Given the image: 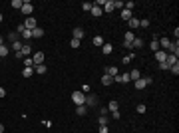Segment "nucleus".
<instances>
[{
  "label": "nucleus",
  "instance_id": "obj_28",
  "mask_svg": "<svg viewBox=\"0 0 179 133\" xmlns=\"http://www.w3.org/2000/svg\"><path fill=\"white\" fill-rule=\"evenodd\" d=\"M159 42H161V46L165 48V52H167V48H169V44H171V40L169 38H159Z\"/></svg>",
  "mask_w": 179,
  "mask_h": 133
},
{
  "label": "nucleus",
  "instance_id": "obj_17",
  "mask_svg": "<svg viewBox=\"0 0 179 133\" xmlns=\"http://www.w3.org/2000/svg\"><path fill=\"white\" fill-rule=\"evenodd\" d=\"M42 36H44V30H42L40 26H38V28H34V30H32V38H42Z\"/></svg>",
  "mask_w": 179,
  "mask_h": 133
},
{
  "label": "nucleus",
  "instance_id": "obj_35",
  "mask_svg": "<svg viewBox=\"0 0 179 133\" xmlns=\"http://www.w3.org/2000/svg\"><path fill=\"white\" fill-rule=\"evenodd\" d=\"M122 76V84H129V72H125V74H120Z\"/></svg>",
  "mask_w": 179,
  "mask_h": 133
},
{
  "label": "nucleus",
  "instance_id": "obj_11",
  "mask_svg": "<svg viewBox=\"0 0 179 133\" xmlns=\"http://www.w3.org/2000/svg\"><path fill=\"white\" fill-rule=\"evenodd\" d=\"M117 74H120V72H117V68H115V66H108V68H106V76H112V78H115Z\"/></svg>",
  "mask_w": 179,
  "mask_h": 133
},
{
  "label": "nucleus",
  "instance_id": "obj_7",
  "mask_svg": "<svg viewBox=\"0 0 179 133\" xmlns=\"http://www.w3.org/2000/svg\"><path fill=\"white\" fill-rule=\"evenodd\" d=\"M44 60H46L44 52H36V54L32 56V62H34V66H40V64H44Z\"/></svg>",
  "mask_w": 179,
  "mask_h": 133
},
{
  "label": "nucleus",
  "instance_id": "obj_19",
  "mask_svg": "<svg viewBox=\"0 0 179 133\" xmlns=\"http://www.w3.org/2000/svg\"><path fill=\"white\" fill-rule=\"evenodd\" d=\"M76 113L82 117V115H86V113H88V107H86V105H76Z\"/></svg>",
  "mask_w": 179,
  "mask_h": 133
},
{
  "label": "nucleus",
  "instance_id": "obj_45",
  "mask_svg": "<svg viewBox=\"0 0 179 133\" xmlns=\"http://www.w3.org/2000/svg\"><path fill=\"white\" fill-rule=\"evenodd\" d=\"M100 133H108V125H100Z\"/></svg>",
  "mask_w": 179,
  "mask_h": 133
},
{
  "label": "nucleus",
  "instance_id": "obj_47",
  "mask_svg": "<svg viewBox=\"0 0 179 133\" xmlns=\"http://www.w3.org/2000/svg\"><path fill=\"white\" fill-rule=\"evenodd\" d=\"M0 97H6V89L4 88H0Z\"/></svg>",
  "mask_w": 179,
  "mask_h": 133
},
{
  "label": "nucleus",
  "instance_id": "obj_34",
  "mask_svg": "<svg viewBox=\"0 0 179 133\" xmlns=\"http://www.w3.org/2000/svg\"><path fill=\"white\" fill-rule=\"evenodd\" d=\"M80 44H82V40H76V38L70 40V46H72V48H80Z\"/></svg>",
  "mask_w": 179,
  "mask_h": 133
},
{
  "label": "nucleus",
  "instance_id": "obj_40",
  "mask_svg": "<svg viewBox=\"0 0 179 133\" xmlns=\"http://www.w3.org/2000/svg\"><path fill=\"white\" fill-rule=\"evenodd\" d=\"M145 111H147V107L143 105V103H139V105H137V113H145Z\"/></svg>",
  "mask_w": 179,
  "mask_h": 133
},
{
  "label": "nucleus",
  "instance_id": "obj_8",
  "mask_svg": "<svg viewBox=\"0 0 179 133\" xmlns=\"http://www.w3.org/2000/svg\"><path fill=\"white\" fill-rule=\"evenodd\" d=\"M127 28H129V32H134L135 28H139V20H137L135 16H131V18L127 20Z\"/></svg>",
  "mask_w": 179,
  "mask_h": 133
},
{
  "label": "nucleus",
  "instance_id": "obj_1",
  "mask_svg": "<svg viewBox=\"0 0 179 133\" xmlns=\"http://www.w3.org/2000/svg\"><path fill=\"white\" fill-rule=\"evenodd\" d=\"M151 81H153L151 76H147V78H139V79H135V81H134V88L135 89H143V88H147Z\"/></svg>",
  "mask_w": 179,
  "mask_h": 133
},
{
  "label": "nucleus",
  "instance_id": "obj_15",
  "mask_svg": "<svg viewBox=\"0 0 179 133\" xmlns=\"http://www.w3.org/2000/svg\"><path fill=\"white\" fill-rule=\"evenodd\" d=\"M8 54H10V48H8L6 44H4V46H0V60H2V58H6Z\"/></svg>",
  "mask_w": 179,
  "mask_h": 133
},
{
  "label": "nucleus",
  "instance_id": "obj_18",
  "mask_svg": "<svg viewBox=\"0 0 179 133\" xmlns=\"http://www.w3.org/2000/svg\"><path fill=\"white\" fill-rule=\"evenodd\" d=\"M92 42H94V46H96V48H101V46L106 44V42H103V38H101V36H96V38H94V40H92Z\"/></svg>",
  "mask_w": 179,
  "mask_h": 133
},
{
  "label": "nucleus",
  "instance_id": "obj_27",
  "mask_svg": "<svg viewBox=\"0 0 179 133\" xmlns=\"http://www.w3.org/2000/svg\"><path fill=\"white\" fill-rule=\"evenodd\" d=\"M16 40H20V36H18L16 32H10V34H8V42H10V44H12V42H16Z\"/></svg>",
  "mask_w": 179,
  "mask_h": 133
},
{
  "label": "nucleus",
  "instance_id": "obj_3",
  "mask_svg": "<svg viewBox=\"0 0 179 133\" xmlns=\"http://www.w3.org/2000/svg\"><path fill=\"white\" fill-rule=\"evenodd\" d=\"M22 24H24V28H26V30H34V28H38V20H36L34 16H28Z\"/></svg>",
  "mask_w": 179,
  "mask_h": 133
},
{
  "label": "nucleus",
  "instance_id": "obj_41",
  "mask_svg": "<svg viewBox=\"0 0 179 133\" xmlns=\"http://www.w3.org/2000/svg\"><path fill=\"white\" fill-rule=\"evenodd\" d=\"M113 8H123V2L122 0H113Z\"/></svg>",
  "mask_w": 179,
  "mask_h": 133
},
{
  "label": "nucleus",
  "instance_id": "obj_42",
  "mask_svg": "<svg viewBox=\"0 0 179 133\" xmlns=\"http://www.w3.org/2000/svg\"><path fill=\"white\" fill-rule=\"evenodd\" d=\"M131 60H134V54H127L125 58H123V64H129Z\"/></svg>",
  "mask_w": 179,
  "mask_h": 133
},
{
  "label": "nucleus",
  "instance_id": "obj_29",
  "mask_svg": "<svg viewBox=\"0 0 179 133\" xmlns=\"http://www.w3.org/2000/svg\"><path fill=\"white\" fill-rule=\"evenodd\" d=\"M141 46H143V40L135 36V40H134V44H131V48H141Z\"/></svg>",
  "mask_w": 179,
  "mask_h": 133
},
{
  "label": "nucleus",
  "instance_id": "obj_39",
  "mask_svg": "<svg viewBox=\"0 0 179 133\" xmlns=\"http://www.w3.org/2000/svg\"><path fill=\"white\" fill-rule=\"evenodd\" d=\"M20 36H22V38H26V40H28V38H32V30H24V32L20 34Z\"/></svg>",
  "mask_w": 179,
  "mask_h": 133
},
{
  "label": "nucleus",
  "instance_id": "obj_16",
  "mask_svg": "<svg viewBox=\"0 0 179 133\" xmlns=\"http://www.w3.org/2000/svg\"><path fill=\"white\" fill-rule=\"evenodd\" d=\"M22 42H20V40H16V42H12V50H14V52H16V54H20V50H22Z\"/></svg>",
  "mask_w": 179,
  "mask_h": 133
},
{
  "label": "nucleus",
  "instance_id": "obj_14",
  "mask_svg": "<svg viewBox=\"0 0 179 133\" xmlns=\"http://www.w3.org/2000/svg\"><path fill=\"white\" fill-rule=\"evenodd\" d=\"M112 84H113V78H112V76H106V74L101 76V86H112Z\"/></svg>",
  "mask_w": 179,
  "mask_h": 133
},
{
  "label": "nucleus",
  "instance_id": "obj_10",
  "mask_svg": "<svg viewBox=\"0 0 179 133\" xmlns=\"http://www.w3.org/2000/svg\"><path fill=\"white\" fill-rule=\"evenodd\" d=\"M165 58H167V52H165V50H157V52H155V60L159 62V64L165 62Z\"/></svg>",
  "mask_w": 179,
  "mask_h": 133
},
{
  "label": "nucleus",
  "instance_id": "obj_22",
  "mask_svg": "<svg viewBox=\"0 0 179 133\" xmlns=\"http://www.w3.org/2000/svg\"><path fill=\"white\" fill-rule=\"evenodd\" d=\"M90 12H92V14H94L96 18H98V16H101V14H103V10H101L100 6H92V10H90Z\"/></svg>",
  "mask_w": 179,
  "mask_h": 133
},
{
  "label": "nucleus",
  "instance_id": "obj_21",
  "mask_svg": "<svg viewBox=\"0 0 179 133\" xmlns=\"http://www.w3.org/2000/svg\"><path fill=\"white\" fill-rule=\"evenodd\" d=\"M34 72H36V74H46L48 68H46L44 64H40V66H34Z\"/></svg>",
  "mask_w": 179,
  "mask_h": 133
},
{
  "label": "nucleus",
  "instance_id": "obj_38",
  "mask_svg": "<svg viewBox=\"0 0 179 133\" xmlns=\"http://www.w3.org/2000/svg\"><path fill=\"white\" fill-rule=\"evenodd\" d=\"M149 20H145V18H143V20H139V28H149Z\"/></svg>",
  "mask_w": 179,
  "mask_h": 133
},
{
  "label": "nucleus",
  "instance_id": "obj_37",
  "mask_svg": "<svg viewBox=\"0 0 179 133\" xmlns=\"http://www.w3.org/2000/svg\"><path fill=\"white\" fill-rule=\"evenodd\" d=\"M100 125H108V121H110V117H106V115H100Z\"/></svg>",
  "mask_w": 179,
  "mask_h": 133
},
{
  "label": "nucleus",
  "instance_id": "obj_4",
  "mask_svg": "<svg viewBox=\"0 0 179 133\" xmlns=\"http://www.w3.org/2000/svg\"><path fill=\"white\" fill-rule=\"evenodd\" d=\"M98 105V95H94V93H86V107H96Z\"/></svg>",
  "mask_w": 179,
  "mask_h": 133
},
{
  "label": "nucleus",
  "instance_id": "obj_33",
  "mask_svg": "<svg viewBox=\"0 0 179 133\" xmlns=\"http://www.w3.org/2000/svg\"><path fill=\"white\" fill-rule=\"evenodd\" d=\"M24 68H34L32 58H24Z\"/></svg>",
  "mask_w": 179,
  "mask_h": 133
},
{
  "label": "nucleus",
  "instance_id": "obj_12",
  "mask_svg": "<svg viewBox=\"0 0 179 133\" xmlns=\"http://www.w3.org/2000/svg\"><path fill=\"white\" fill-rule=\"evenodd\" d=\"M103 12H113L115 8H113V0H106V4H103V8H101Z\"/></svg>",
  "mask_w": 179,
  "mask_h": 133
},
{
  "label": "nucleus",
  "instance_id": "obj_5",
  "mask_svg": "<svg viewBox=\"0 0 179 133\" xmlns=\"http://www.w3.org/2000/svg\"><path fill=\"white\" fill-rule=\"evenodd\" d=\"M135 40V34L134 32H125V38H123V46L127 48V50H131V44H134Z\"/></svg>",
  "mask_w": 179,
  "mask_h": 133
},
{
  "label": "nucleus",
  "instance_id": "obj_25",
  "mask_svg": "<svg viewBox=\"0 0 179 133\" xmlns=\"http://www.w3.org/2000/svg\"><path fill=\"white\" fill-rule=\"evenodd\" d=\"M131 16H134V14H131V10H125V8L122 10V20H129Z\"/></svg>",
  "mask_w": 179,
  "mask_h": 133
},
{
  "label": "nucleus",
  "instance_id": "obj_43",
  "mask_svg": "<svg viewBox=\"0 0 179 133\" xmlns=\"http://www.w3.org/2000/svg\"><path fill=\"white\" fill-rule=\"evenodd\" d=\"M122 117V113H120V109L117 111H112V119H120Z\"/></svg>",
  "mask_w": 179,
  "mask_h": 133
},
{
  "label": "nucleus",
  "instance_id": "obj_23",
  "mask_svg": "<svg viewBox=\"0 0 179 133\" xmlns=\"http://www.w3.org/2000/svg\"><path fill=\"white\" fill-rule=\"evenodd\" d=\"M22 4H24V0H12V2H10V6H12V8H16V10H20Z\"/></svg>",
  "mask_w": 179,
  "mask_h": 133
},
{
  "label": "nucleus",
  "instance_id": "obj_20",
  "mask_svg": "<svg viewBox=\"0 0 179 133\" xmlns=\"http://www.w3.org/2000/svg\"><path fill=\"white\" fill-rule=\"evenodd\" d=\"M34 74V68H24L22 70V78H32Z\"/></svg>",
  "mask_w": 179,
  "mask_h": 133
},
{
  "label": "nucleus",
  "instance_id": "obj_44",
  "mask_svg": "<svg viewBox=\"0 0 179 133\" xmlns=\"http://www.w3.org/2000/svg\"><path fill=\"white\" fill-rule=\"evenodd\" d=\"M82 93H90V86H82Z\"/></svg>",
  "mask_w": 179,
  "mask_h": 133
},
{
  "label": "nucleus",
  "instance_id": "obj_46",
  "mask_svg": "<svg viewBox=\"0 0 179 133\" xmlns=\"http://www.w3.org/2000/svg\"><path fill=\"white\" fill-rule=\"evenodd\" d=\"M159 68H161V70H169V66L165 64V62H161V64H159Z\"/></svg>",
  "mask_w": 179,
  "mask_h": 133
},
{
  "label": "nucleus",
  "instance_id": "obj_2",
  "mask_svg": "<svg viewBox=\"0 0 179 133\" xmlns=\"http://www.w3.org/2000/svg\"><path fill=\"white\" fill-rule=\"evenodd\" d=\"M72 101H74L76 105H86V93H82V91H74V93H72Z\"/></svg>",
  "mask_w": 179,
  "mask_h": 133
},
{
  "label": "nucleus",
  "instance_id": "obj_6",
  "mask_svg": "<svg viewBox=\"0 0 179 133\" xmlns=\"http://www.w3.org/2000/svg\"><path fill=\"white\" fill-rule=\"evenodd\" d=\"M22 14H26V16H32V12H34V6H32V2L30 0H24V4H22Z\"/></svg>",
  "mask_w": 179,
  "mask_h": 133
},
{
  "label": "nucleus",
  "instance_id": "obj_13",
  "mask_svg": "<svg viewBox=\"0 0 179 133\" xmlns=\"http://www.w3.org/2000/svg\"><path fill=\"white\" fill-rule=\"evenodd\" d=\"M141 78V72L139 70H131L129 72V81H135V79H139Z\"/></svg>",
  "mask_w": 179,
  "mask_h": 133
},
{
  "label": "nucleus",
  "instance_id": "obj_36",
  "mask_svg": "<svg viewBox=\"0 0 179 133\" xmlns=\"http://www.w3.org/2000/svg\"><path fill=\"white\" fill-rule=\"evenodd\" d=\"M108 107H110V111H117V109H120L117 101H110V105H108Z\"/></svg>",
  "mask_w": 179,
  "mask_h": 133
},
{
  "label": "nucleus",
  "instance_id": "obj_31",
  "mask_svg": "<svg viewBox=\"0 0 179 133\" xmlns=\"http://www.w3.org/2000/svg\"><path fill=\"white\" fill-rule=\"evenodd\" d=\"M169 72H171V74H175V76H179V62H177V64H173V66L169 68Z\"/></svg>",
  "mask_w": 179,
  "mask_h": 133
},
{
  "label": "nucleus",
  "instance_id": "obj_9",
  "mask_svg": "<svg viewBox=\"0 0 179 133\" xmlns=\"http://www.w3.org/2000/svg\"><path fill=\"white\" fill-rule=\"evenodd\" d=\"M167 50H169L167 54L179 56V42H177V40H175V42H171V44H169V48H167Z\"/></svg>",
  "mask_w": 179,
  "mask_h": 133
},
{
  "label": "nucleus",
  "instance_id": "obj_48",
  "mask_svg": "<svg viewBox=\"0 0 179 133\" xmlns=\"http://www.w3.org/2000/svg\"><path fill=\"white\" fill-rule=\"evenodd\" d=\"M0 133H4V125L2 123H0Z\"/></svg>",
  "mask_w": 179,
  "mask_h": 133
},
{
  "label": "nucleus",
  "instance_id": "obj_32",
  "mask_svg": "<svg viewBox=\"0 0 179 133\" xmlns=\"http://www.w3.org/2000/svg\"><path fill=\"white\" fill-rule=\"evenodd\" d=\"M92 6H94L92 2H82V10H86V12H90V10H92Z\"/></svg>",
  "mask_w": 179,
  "mask_h": 133
},
{
  "label": "nucleus",
  "instance_id": "obj_49",
  "mask_svg": "<svg viewBox=\"0 0 179 133\" xmlns=\"http://www.w3.org/2000/svg\"><path fill=\"white\" fill-rule=\"evenodd\" d=\"M0 46H4V38L2 36H0Z\"/></svg>",
  "mask_w": 179,
  "mask_h": 133
},
{
  "label": "nucleus",
  "instance_id": "obj_24",
  "mask_svg": "<svg viewBox=\"0 0 179 133\" xmlns=\"http://www.w3.org/2000/svg\"><path fill=\"white\" fill-rule=\"evenodd\" d=\"M112 50H113V46H112V44H103V46H101V52H103L106 56L112 54Z\"/></svg>",
  "mask_w": 179,
  "mask_h": 133
},
{
  "label": "nucleus",
  "instance_id": "obj_30",
  "mask_svg": "<svg viewBox=\"0 0 179 133\" xmlns=\"http://www.w3.org/2000/svg\"><path fill=\"white\" fill-rule=\"evenodd\" d=\"M149 48H151L153 52H157V50H159V40H151V44H149Z\"/></svg>",
  "mask_w": 179,
  "mask_h": 133
},
{
  "label": "nucleus",
  "instance_id": "obj_26",
  "mask_svg": "<svg viewBox=\"0 0 179 133\" xmlns=\"http://www.w3.org/2000/svg\"><path fill=\"white\" fill-rule=\"evenodd\" d=\"M74 38H76V40H82V38H84V30H82V28H76V30H74Z\"/></svg>",
  "mask_w": 179,
  "mask_h": 133
},
{
  "label": "nucleus",
  "instance_id": "obj_50",
  "mask_svg": "<svg viewBox=\"0 0 179 133\" xmlns=\"http://www.w3.org/2000/svg\"><path fill=\"white\" fill-rule=\"evenodd\" d=\"M0 22H2V14H0Z\"/></svg>",
  "mask_w": 179,
  "mask_h": 133
}]
</instances>
